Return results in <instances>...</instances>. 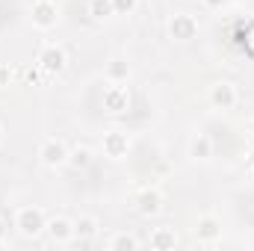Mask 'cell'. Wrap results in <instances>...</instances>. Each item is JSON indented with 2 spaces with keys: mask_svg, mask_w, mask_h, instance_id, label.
Here are the masks:
<instances>
[{
  "mask_svg": "<svg viewBox=\"0 0 254 251\" xmlns=\"http://www.w3.org/2000/svg\"><path fill=\"white\" fill-rule=\"evenodd\" d=\"M192 154H195V157H210V142H207L204 136L195 139V142H192Z\"/></svg>",
  "mask_w": 254,
  "mask_h": 251,
  "instance_id": "14",
  "label": "cell"
},
{
  "mask_svg": "<svg viewBox=\"0 0 254 251\" xmlns=\"http://www.w3.org/2000/svg\"><path fill=\"white\" fill-rule=\"evenodd\" d=\"M104 104H107V110H113V113L125 110V107H127V89H122V86H113V89L104 95Z\"/></svg>",
  "mask_w": 254,
  "mask_h": 251,
  "instance_id": "5",
  "label": "cell"
},
{
  "mask_svg": "<svg viewBox=\"0 0 254 251\" xmlns=\"http://www.w3.org/2000/svg\"><path fill=\"white\" fill-rule=\"evenodd\" d=\"M42 228H45V222H42V213L39 210H21L18 213V231L24 237H36Z\"/></svg>",
  "mask_w": 254,
  "mask_h": 251,
  "instance_id": "1",
  "label": "cell"
},
{
  "mask_svg": "<svg viewBox=\"0 0 254 251\" xmlns=\"http://www.w3.org/2000/svg\"><path fill=\"white\" fill-rule=\"evenodd\" d=\"M110 246H113V249H136V240L127 237V234H119V237L110 240Z\"/></svg>",
  "mask_w": 254,
  "mask_h": 251,
  "instance_id": "13",
  "label": "cell"
},
{
  "mask_svg": "<svg viewBox=\"0 0 254 251\" xmlns=\"http://www.w3.org/2000/svg\"><path fill=\"white\" fill-rule=\"evenodd\" d=\"M39 157H42V163H45V166H63V163H65V157H68V151H65V145H63V142L51 139V142H45V145H42Z\"/></svg>",
  "mask_w": 254,
  "mask_h": 251,
  "instance_id": "2",
  "label": "cell"
},
{
  "mask_svg": "<svg viewBox=\"0 0 254 251\" xmlns=\"http://www.w3.org/2000/svg\"><path fill=\"white\" fill-rule=\"evenodd\" d=\"M151 246H157V249H169V246H175V234L166 231V228H160V231L151 237Z\"/></svg>",
  "mask_w": 254,
  "mask_h": 251,
  "instance_id": "11",
  "label": "cell"
},
{
  "mask_svg": "<svg viewBox=\"0 0 254 251\" xmlns=\"http://www.w3.org/2000/svg\"><path fill=\"white\" fill-rule=\"evenodd\" d=\"M33 15H36V24L51 27V24H54L57 9H54V3H51V0H39V3H36V9H33Z\"/></svg>",
  "mask_w": 254,
  "mask_h": 251,
  "instance_id": "6",
  "label": "cell"
},
{
  "mask_svg": "<svg viewBox=\"0 0 254 251\" xmlns=\"http://www.w3.org/2000/svg\"><path fill=\"white\" fill-rule=\"evenodd\" d=\"M139 201H142V204H139V210H142L145 216H148V213H157V210H160V195H157V192H145V195H142Z\"/></svg>",
  "mask_w": 254,
  "mask_h": 251,
  "instance_id": "10",
  "label": "cell"
},
{
  "mask_svg": "<svg viewBox=\"0 0 254 251\" xmlns=\"http://www.w3.org/2000/svg\"><path fill=\"white\" fill-rule=\"evenodd\" d=\"M39 63L45 65L48 71H60V68L65 65V54L60 51V48H45L42 57H39Z\"/></svg>",
  "mask_w": 254,
  "mask_h": 251,
  "instance_id": "4",
  "label": "cell"
},
{
  "mask_svg": "<svg viewBox=\"0 0 254 251\" xmlns=\"http://www.w3.org/2000/svg\"><path fill=\"white\" fill-rule=\"evenodd\" d=\"M172 33H175V39H192L195 21H192L190 15H175L172 18Z\"/></svg>",
  "mask_w": 254,
  "mask_h": 251,
  "instance_id": "3",
  "label": "cell"
},
{
  "mask_svg": "<svg viewBox=\"0 0 254 251\" xmlns=\"http://www.w3.org/2000/svg\"><path fill=\"white\" fill-rule=\"evenodd\" d=\"M74 231H77V234H83V237H92V234H95V219H89V216H86V219H80Z\"/></svg>",
  "mask_w": 254,
  "mask_h": 251,
  "instance_id": "15",
  "label": "cell"
},
{
  "mask_svg": "<svg viewBox=\"0 0 254 251\" xmlns=\"http://www.w3.org/2000/svg\"><path fill=\"white\" fill-rule=\"evenodd\" d=\"M213 101H216V104H222V107H231V104L237 101V92H234L228 83H222V86H216V89H213Z\"/></svg>",
  "mask_w": 254,
  "mask_h": 251,
  "instance_id": "9",
  "label": "cell"
},
{
  "mask_svg": "<svg viewBox=\"0 0 254 251\" xmlns=\"http://www.w3.org/2000/svg\"><path fill=\"white\" fill-rule=\"evenodd\" d=\"M0 142H3V127H0Z\"/></svg>",
  "mask_w": 254,
  "mask_h": 251,
  "instance_id": "18",
  "label": "cell"
},
{
  "mask_svg": "<svg viewBox=\"0 0 254 251\" xmlns=\"http://www.w3.org/2000/svg\"><path fill=\"white\" fill-rule=\"evenodd\" d=\"M48 231H51V237H54L57 243H65V240L74 234V228H71V222H68V219H54V222L48 225Z\"/></svg>",
  "mask_w": 254,
  "mask_h": 251,
  "instance_id": "7",
  "label": "cell"
},
{
  "mask_svg": "<svg viewBox=\"0 0 254 251\" xmlns=\"http://www.w3.org/2000/svg\"><path fill=\"white\" fill-rule=\"evenodd\" d=\"M3 231H6V228H3V222H0V243H3Z\"/></svg>",
  "mask_w": 254,
  "mask_h": 251,
  "instance_id": "17",
  "label": "cell"
},
{
  "mask_svg": "<svg viewBox=\"0 0 254 251\" xmlns=\"http://www.w3.org/2000/svg\"><path fill=\"white\" fill-rule=\"evenodd\" d=\"M110 12H113V0H92V15L104 18V15H110Z\"/></svg>",
  "mask_w": 254,
  "mask_h": 251,
  "instance_id": "12",
  "label": "cell"
},
{
  "mask_svg": "<svg viewBox=\"0 0 254 251\" xmlns=\"http://www.w3.org/2000/svg\"><path fill=\"white\" fill-rule=\"evenodd\" d=\"M201 234H204V237H213V234H216V225H213L210 219H204V222H201Z\"/></svg>",
  "mask_w": 254,
  "mask_h": 251,
  "instance_id": "16",
  "label": "cell"
},
{
  "mask_svg": "<svg viewBox=\"0 0 254 251\" xmlns=\"http://www.w3.org/2000/svg\"><path fill=\"white\" fill-rule=\"evenodd\" d=\"M104 148H107L110 157H122V154L127 151V139L122 136V133H110L107 142H104Z\"/></svg>",
  "mask_w": 254,
  "mask_h": 251,
  "instance_id": "8",
  "label": "cell"
}]
</instances>
